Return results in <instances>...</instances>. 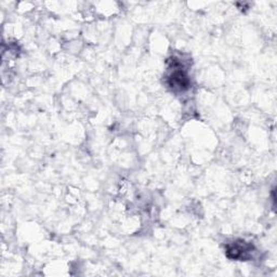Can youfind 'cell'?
I'll use <instances>...</instances> for the list:
<instances>
[{
    "label": "cell",
    "mask_w": 277,
    "mask_h": 277,
    "mask_svg": "<svg viewBox=\"0 0 277 277\" xmlns=\"http://www.w3.org/2000/svg\"><path fill=\"white\" fill-rule=\"evenodd\" d=\"M169 85L174 89H179V90H185V89L189 88L190 80L185 73L181 70L175 71L172 74H171L169 78Z\"/></svg>",
    "instance_id": "cell-1"
}]
</instances>
